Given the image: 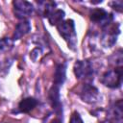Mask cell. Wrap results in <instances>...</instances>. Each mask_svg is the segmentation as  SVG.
I'll return each mask as SVG.
<instances>
[{
  "mask_svg": "<svg viewBox=\"0 0 123 123\" xmlns=\"http://www.w3.org/2000/svg\"><path fill=\"white\" fill-rule=\"evenodd\" d=\"M40 54H41V50H40L39 48H36V49H34V50L31 52L30 57H31V59H32L33 61H37V58L40 56Z\"/></svg>",
  "mask_w": 123,
  "mask_h": 123,
  "instance_id": "cell-16",
  "label": "cell"
},
{
  "mask_svg": "<svg viewBox=\"0 0 123 123\" xmlns=\"http://www.w3.org/2000/svg\"><path fill=\"white\" fill-rule=\"evenodd\" d=\"M69 123H84V122H83V119L81 118L80 114H79L77 111H74V112L71 114Z\"/></svg>",
  "mask_w": 123,
  "mask_h": 123,
  "instance_id": "cell-15",
  "label": "cell"
},
{
  "mask_svg": "<svg viewBox=\"0 0 123 123\" xmlns=\"http://www.w3.org/2000/svg\"><path fill=\"white\" fill-rule=\"evenodd\" d=\"M79 95L81 97V99L86 102V103H95L98 100L99 97V90L97 87H95L94 86L90 85V84H85L79 92Z\"/></svg>",
  "mask_w": 123,
  "mask_h": 123,
  "instance_id": "cell-7",
  "label": "cell"
},
{
  "mask_svg": "<svg viewBox=\"0 0 123 123\" xmlns=\"http://www.w3.org/2000/svg\"><path fill=\"white\" fill-rule=\"evenodd\" d=\"M101 82L103 85L111 88L119 87L122 83V67L118 66L113 70L105 72L101 77Z\"/></svg>",
  "mask_w": 123,
  "mask_h": 123,
  "instance_id": "cell-2",
  "label": "cell"
},
{
  "mask_svg": "<svg viewBox=\"0 0 123 123\" xmlns=\"http://www.w3.org/2000/svg\"><path fill=\"white\" fill-rule=\"evenodd\" d=\"M89 18L92 22L99 25L101 28H105L112 22V16L110 12L104 9H93L89 13Z\"/></svg>",
  "mask_w": 123,
  "mask_h": 123,
  "instance_id": "cell-6",
  "label": "cell"
},
{
  "mask_svg": "<svg viewBox=\"0 0 123 123\" xmlns=\"http://www.w3.org/2000/svg\"><path fill=\"white\" fill-rule=\"evenodd\" d=\"M103 34L101 37V43L104 47H111L117 39V36L119 34V25L118 24H109L105 28H103Z\"/></svg>",
  "mask_w": 123,
  "mask_h": 123,
  "instance_id": "cell-3",
  "label": "cell"
},
{
  "mask_svg": "<svg viewBox=\"0 0 123 123\" xmlns=\"http://www.w3.org/2000/svg\"><path fill=\"white\" fill-rule=\"evenodd\" d=\"M57 27L60 35L67 42L68 47H70L71 49H75L77 43V35L75 31L74 21L72 19H67L64 21L62 20Z\"/></svg>",
  "mask_w": 123,
  "mask_h": 123,
  "instance_id": "cell-1",
  "label": "cell"
},
{
  "mask_svg": "<svg viewBox=\"0 0 123 123\" xmlns=\"http://www.w3.org/2000/svg\"><path fill=\"white\" fill-rule=\"evenodd\" d=\"M12 7H13V13L15 17L18 19L25 20L27 17H29L34 11L33 5L24 0H15L12 2Z\"/></svg>",
  "mask_w": 123,
  "mask_h": 123,
  "instance_id": "cell-5",
  "label": "cell"
},
{
  "mask_svg": "<svg viewBox=\"0 0 123 123\" xmlns=\"http://www.w3.org/2000/svg\"><path fill=\"white\" fill-rule=\"evenodd\" d=\"M59 88H60L59 86L53 85V86L49 90V100L51 102V105H52L53 109H55V111L57 112L62 111V104H61V101H60Z\"/></svg>",
  "mask_w": 123,
  "mask_h": 123,
  "instance_id": "cell-8",
  "label": "cell"
},
{
  "mask_svg": "<svg viewBox=\"0 0 123 123\" xmlns=\"http://www.w3.org/2000/svg\"><path fill=\"white\" fill-rule=\"evenodd\" d=\"M31 30V24L28 20H22L20 21L13 32V36H12V39H20L22 37H24L25 35H27Z\"/></svg>",
  "mask_w": 123,
  "mask_h": 123,
  "instance_id": "cell-9",
  "label": "cell"
},
{
  "mask_svg": "<svg viewBox=\"0 0 123 123\" xmlns=\"http://www.w3.org/2000/svg\"><path fill=\"white\" fill-rule=\"evenodd\" d=\"M56 3L51 1H40L38 2V8L37 11L40 13L41 16L49 17L50 14L55 11Z\"/></svg>",
  "mask_w": 123,
  "mask_h": 123,
  "instance_id": "cell-11",
  "label": "cell"
},
{
  "mask_svg": "<svg viewBox=\"0 0 123 123\" xmlns=\"http://www.w3.org/2000/svg\"><path fill=\"white\" fill-rule=\"evenodd\" d=\"M37 105V101L33 97H27L22 99L18 104V110L21 112H30L33 111Z\"/></svg>",
  "mask_w": 123,
  "mask_h": 123,
  "instance_id": "cell-12",
  "label": "cell"
},
{
  "mask_svg": "<svg viewBox=\"0 0 123 123\" xmlns=\"http://www.w3.org/2000/svg\"><path fill=\"white\" fill-rule=\"evenodd\" d=\"M13 46V40L9 37L0 38V54L10 51Z\"/></svg>",
  "mask_w": 123,
  "mask_h": 123,
  "instance_id": "cell-14",
  "label": "cell"
},
{
  "mask_svg": "<svg viewBox=\"0 0 123 123\" xmlns=\"http://www.w3.org/2000/svg\"><path fill=\"white\" fill-rule=\"evenodd\" d=\"M51 123H62V122H61L60 119H54V120H52Z\"/></svg>",
  "mask_w": 123,
  "mask_h": 123,
  "instance_id": "cell-18",
  "label": "cell"
},
{
  "mask_svg": "<svg viewBox=\"0 0 123 123\" xmlns=\"http://www.w3.org/2000/svg\"><path fill=\"white\" fill-rule=\"evenodd\" d=\"M111 7L116 10L117 12H121L122 11V1H113L111 3Z\"/></svg>",
  "mask_w": 123,
  "mask_h": 123,
  "instance_id": "cell-17",
  "label": "cell"
},
{
  "mask_svg": "<svg viewBox=\"0 0 123 123\" xmlns=\"http://www.w3.org/2000/svg\"><path fill=\"white\" fill-rule=\"evenodd\" d=\"M64 17V12L62 11V10H55L51 14L50 16L48 17V20H49V23L51 25H59L62 19Z\"/></svg>",
  "mask_w": 123,
  "mask_h": 123,
  "instance_id": "cell-13",
  "label": "cell"
},
{
  "mask_svg": "<svg viewBox=\"0 0 123 123\" xmlns=\"http://www.w3.org/2000/svg\"><path fill=\"white\" fill-rule=\"evenodd\" d=\"M65 76H66V64L65 63H60L57 65L56 69H55V73H54V84L57 86H61L64 80H65Z\"/></svg>",
  "mask_w": 123,
  "mask_h": 123,
  "instance_id": "cell-10",
  "label": "cell"
},
{
  "mask_svg": "<svg viewBox=\"0 0 123 123\" xmlns=\"http://www.w3.org/2000/svg\"><path fill=\"white\" fill-rule=\"evenodd\" d=\"M74 74L80 80L90 79L93 76V67L88 60L77 61L74 63Z\"/></svg>",
  "mask_w": 123,
  "mask_h": 123,
  "instance_id": "cell-4",
  "label": "cell"
}]
</instances>
